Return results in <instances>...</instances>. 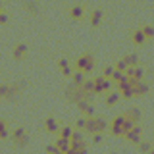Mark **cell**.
<instances>
[{
    "instance_id": "obj_27",
    "label": "cell",
    "mask_w": 154,
    "mask_h": 154,
    "mask_svg": "<svg viewBox=\"0 0 154 154\" xmlns=\"http://www.w3.org/2000/svg\"><path fill=\"white\" fill-rule=\"evenodd\" d=\"M114 71H116L114 66H104V67H102V77H106V79H112Z\"/></svg>"
},
{
    "instance_id": "obj_23",
    "label": "cell",
    "mask_w": 154,
    "mask_h": 154,
    "mask_svg": "<svg viewBox=\"0 0 154 154\" xmlns=\"http://www.w3.org/2000/svg\"><path fill=\"white\" fill-rule=\"evenodd\" d=\"M125 79H127V75H125L123 71H114V75H112V83L119 85V83H123Z\"/></svg>"
},
{
    "instance_id": "obj_19",
    "label": "cell",
    "mask_w": 154,
    "mask_h": 154,
    "mask_svg": "<svg viewBox=\"0 0 154 154\" xmlns=\"http://www.w3.org/2000/svg\"><path fill=\"white\" fill-rule=\"evenodd\" d=\"M71 146H83L85 144V137H83V133L81 131H73V135H71Z\"/></svg>"
},
{
    "instance_id": "obj_9",
    "label": "cell",
    "mask_w": 154,
    "mask_h": 154,
    "mask_svg": "<svg viewBox=\"0 0 154 154\" xmlns=\"http://www.w3.org/2000/svg\"><path fill=\"white\" fill-rule=\"evenodd\" d=\"M27 50H29V46L25 45V42H19V45H16V46H14V50H12V56L16 58V60H21V58L27 54Z\"/></svg>"
},
{
    "instance_id": "obj_1",
    "label": "cell",
    "mask_w": 154,
    "mask_h": 154,
    "mask_svg": "<svg viewBox=\"0 0 154 154\" xmlns=\"http://www.w3.org/2000/svg\"><path fill=\"white\" fill-rule=\"evenodd\" d=\"M106 129H110V125L108 122H106L104 118H100V116H93V118H87V127H85V131L87 133H91V135H98V133H102Z\"/></svg>"
},
{
    "instance_id": "obj_21",
    "label": "cell",
    "mask_w": 154,
    "mask_h": 154,
    "mask_svg": "<svg viewBox=\"0 0 154 154\" xmlns=\"http://www.w3.org/2000/svg\"><path fill=\"white\" fill-rule=\"evenodd\" d=\"M71 81H73L75 87H81V85L85 83V73H83V71H75L73 77H71Z\"/></svg>"
},
{
    "instance_id": "obj_18",
    "label": "cell",
    "mask_w": 154,
    "mask_h": 154,
    "mask_svg": "<svg viewBox=\"0 0 154 154\" xmlns=\"http://www.w3.org/2000/svg\"><path fill=\"white\" fill-rule=\"evenodd\" d=\"M81 91L87 96H93L94 94V79H85V83L81 85Z\"/></svg>"
},
{
    "instance_id": "obj_36",
    "label": "cell",
    "mask_w": 154,
    "mask_h": 154,
    "mask_svg": "<svg viewBox=\"0 0 154 154\" xmlns=\"http://www.w3.org/2000/svg\"><path fill=\"white\" fill-rule=\"evenodd\" d=\"M25 8L27 10H37V4L35 2H25Z\"/></svg>"
},
{
    "instance_id": "obj_38",
    "label": "cell",
    "mask_w": 154,
    "mask_h": 154,
    "mask_svg": "<svg viewBox=\"0 0 154 154\" xmlns=\"http://www.w3.org/2000/svg\"><path fill=\"white\" fill-rule=\"evenodd\" d=\"M148 154H154V148H152V150H150V152H148Z\"/></svg>"
},
{
    "instance_id": "obj_7",
    "label": "cell",
    "mask_w": 154,
    "mask_h": 154,
    "mask_svg": "<svg viewBox=\"0 0 154 154\" xmlns=\"http://www.w3.org/2000/svg\"><path fill=\"white\" fill-rule=\"evenodd\" d=\"M141 135H143V129H141V125L137 123V125H135V127L131 129V131L125 135V139H127L129 143H133V144H137V146H139V143L143 141V139H141Z\"/></svg>"
},
{
    "instance_id": "obj_30",
    "label": "cell",
    "mask_w": 154,
    "mask_h": 154,
    "mask_svg": "<svg viewBox=\"0 0 154 154\" xmlns=\"http://www.w3.org/2000/svg\"><path fill=\"white\" fill-rule=\"evenodd\" d=\"M58 67H60V69L69 67V60H67V58H60V60H58Z\"/></svg>"
},
{
    "instance_id": "obj_22",
    "label": "cell",
    "mask_w": 154,
    "mask_h": 154,
    "mask_svg": "<svg viewBox=\"0 0 154 154\" xmlns=\"http://www.w3.org/2000/svg\"><path fill=\"white\" fill-rule=\"evenodd\" d=\"M123 60L127 62L129 67H137L139 66V56L137 54H127V56H123Z\"/></svg>"
},
{
    "instance_id": "obj_26",
    "label": "cell",
    "mask_w": 154,
    "mask_h": 154,
    "mask_svg": "<svg viewBox=\"0 0 154 154\" xmlns=\"http://www.w3.org/2000/svg\"><path fill=\"white\" fill-rule=\"evenodd\" d=\"M141 31L144 33V37H146V38H154V25H143Z\"/></svg>"
},
{
    "instance_id": "obj_37",
    "label": "cell",
    "mask_w": 154,
    "mask_h": 154,
    "mask_svg": "<svg viewBox=\"0 0 154 154\" xmlns=\"http://www.w3.org/2000/svg\"><path fill=\"white\" fill-rule=\"evenodd\" d=\"M6 127H8L6 119H2V118H0V131H2V129H6Z\"/></svg>"
},
{
    "instance_id": "obj_32",
    "label": "cell",
    "mask_w": 154,
    "mask_h": 154,
    "mask_svg": "<svg viewBox=\"0 0 154 154\" xmlns=\"http://www.w3.org/2000/svg\"><path fill=\"white\" fill-rule=\"evenodd\" d=\"M0 139H2V141H4V139H12V133H10V129H8V127L0 131Z\"/></svg>"
},
{
    "instance_id": "obj_33",
    "label": "cell",
    "mask_w": 154,
    "mask_h": 154,
    "mask_svg": "<svg viewBox=\"0 0 154 154\" xmlns=\"http://www.w3.org/2000/svg\"><path fill=\"white\" fill-rule=\"evenodd\" d=\"M102 139H104V135H102V133L93 135V144H100V143H102Z\"/></svg>"
},
{
    "instance_id": "obj_4",
    "label": "cell",
    "mask_w": 154,
    "mask_h": 154,
    "mask_svg": "<svg viewBox=\"0 0 154 154\" xmlns=\"http://www.w3.org/2000/svg\"><path fill=\"white\" fill-rule=\"evenodd\" d=\"M12 141H14V144H16L17 148H25L29 144V137H27L25 129H23V127H16V129H14V131H12Z\"/></svg>"
},
{
    "instance_id": "obj_14",
    "label": "cell",
    "mask_w": 154,
    "mask_h": 154,
    "mask_svg": "<svg viewBox=\"0 0 154 154\" xmlns=\"http://www.w3.org/2000/svg\"><path fill=\"white\" fill-rule=\"evenodd\" d=\"M102 17H104V12H102V10H93V14H91V17H89L91 25H93V27L100 25V23H102Z\"/></svg>"
},
{
    "instance_id": "obj_40",
    "label": "cell",
    "mask_w": 154,
    "mask_h": 154,
    "mask_svg": "<svg viewBox=\"0 0 154 154\" xmlns=\"http://www.w3.org/2000/svg\"><path fill=\"white\" fill-rule=\"evenodd\" d=\"M110 154H118V152H110Z\"/></svg>"
},
{
    "instance_id": "obj_35",
    "label": "cell",
    "mask_w": 154,
    "mask_h": 154,
    "mask_svg": "<svg viewBox=\"0 0 154 154\" xmlns=\"http://www.w3.org/2000/svg\"><path fill=\"white\" fill-rule=\"evenodd\" d=\"M8 14L6 12H2V14H0V25H4V23H8Z\"/></svg>"
},
{
    "instance_id": "obj_29",
    "label": "cell",
    "mask_w": 154,
    "mask_h": 154,
    "mask_svg": "<svg viewBox=\"0 0 154 154\" xmlns=\"http://www.w3.org/2000/svg\"><path fill=\"white\" fill-rule=\"evenodd\" d=\"M135 125H137L135 122H131V119H125V123H123V131H125V135H127L129 131H131V129L135 127Z\"/></svg>"
},
{
    "instance_id": "obj_6",
    "label": "cell",
    "mask_w": 154,
    "mask_h": 154,
    "mask_svg": "<svg viewBox=\"0 0 154 154\" xmlns=\"http://www.w3.org/2000/svg\"><path fill=\"white\" fill-rule=\"evenodd\" d=\"M129 85H131V89H133V96H144V94H148V91H150V85H148L146 81L129 79Z\"/></svg>"
},
{
    "instance_id": "obj_39",
    "label": "cell",
    "mask_w": 154,
    "mask_h": 154,
    "mask_svg": "<svg viewBox=\"0 0 154 154\" xmlns=\"http://www.w3.org/2000/svg\"><path fill=\"white\" fill-rule=\"evenodd\" d=\"M0 10H2V2H0Z\"/></svg>"
},
{
    "instance_id": "obj_20",
    "label": "cell",
    "mask_w": 154,
    "mask_h": 154,
    "mask_svg": "<svg viewBox=\"0 0 154 154\" xmlns=\"http://www.w3.org/2000/svg\"><path fill=\"white\" fill-rule=\"evenodd\" d=\"M71 135H73V127L71 125H62L60 127V139H67L69 141Z\"/></svg>"
},
{
    "instance_id": "obj_3",
    "label": "cell",
    "mask_w": 154,
    "mask_h": 154,
    "mask_svg": "<svg viewBox=\"0 0 154 154\" xmlns=\"http://www.w3.org/2000/svg\"><path fill=\"white\" fill-rule=\"evenodd\" d=\"M112 89V79H106L102 75L94 77V94H108Z\"/></svg>"
},
{
    "instance_id": "obj_41",
    "label": "cell",
    "mask_w": 154,
    "mask_h": 154,
    "mask_svg": "<svg viewBox=\"0 0 154 154\" xmlns=\"http://www.w3.org/2000/svg\"><path fill=\"white\" fill-rule=\"evenodd\" d=\"M0 14H2V10H0Z\"/></svg>"
},
{
    "instance_id": "obj_13",
    "label": "cell",
    "mask_w": 154,
    "mask_h": 154,
    "mask_svg": "<svg viewBox=\"0 0 154 154\" xmlns=\"http://www.w3.org/2000/svg\"><path fill=\"white\" fill-rule=\"evenodd\" d=\"M119 98H122V94H119L118 91H110V93L104 96V104L106 106H114V104H118Z\"/></svg>"
},
{
    "instance_id": "obj_11",
    "label": "cell",
    "mask_w": 154,
    "mask_h": 154,
    "mask_svg": "<svg viewBox=\"0 0 154 154\" xmlns=\"http://www.w3.org/2000/svg\"><path fill=\"white\" fill-rule=\"evenodd\" d=\"M125 118H127V119H131V122H135V123H137V122H141V110H139V108H135V106H133V108H127V110H125Z\"/></svg>"
},
{
    "instance_id": "obj_12",
    "label": "cell",
    "mask_w": 154,
    "mask_h": 154,
    "mask_svg": "<svg viewBox=\"0 0 154 154\" xmlns=\"http://www.w3.org/2000/svg\"><path fill=\"white\" fill-rule=\"evenodd\" d=\"M77 106H79V110L87 116V118H93V116H94V106L89 104L87 100H81V102H77Z\"/></svg>"
},
{
    "instance_id": "obj_16",
    "label": "cell",
    "mask_w": 154,
    "mask_h": 154,
    "mask_svg": "<svg viewBox=\"0 0 154 154\" xmlns=\"http://www.w3.org/2000/svg\"><path fill=\"white\" fill-rule=\"evenodd\" d=\"M131 38H133V45H137V46H141V45H144V42H146V37H144V33L141 31V29H135L133 35H131Z\"/></svg>"
},
{
    "instance_id": "obj_2",
    "label": "cell",
    "mask_w": 154,
    "mask_h": 154,
    "mask_svg": "<svg viewBox=\"0 0 154 154\" xmlns=\"http://www.w3.org/2000/svg\"><path fill=\"white\" fill-rule=\"evenodd\" d=\"M94 66H96V62H94L93 54H89V52L81 54V56L75 60V71H83L85 75H87V73H93Z\"/></svg>"
},
{
    "instance_id": "obj_31",
    "label": "cell",
    "mask_w": 154,
    "mask_h": 154,
    "mask_svg": "<svg viewBox=\"0 0 154 154\" xmlns=\"http://www.w3.org/2000/svg\"><path fill=\"white\" fill-rule=\"evenodd\" d=\"M73 73H75V69H71V66L62 69V75H64V77H73Z\"/></svg>"
},
{
    "instance_id": "obj_17",
    "label": "cell",
    "mask_w": 154,
    "mask_h": 154,
    "mask_svg": "<svg viewBox=\"0 0 154 154\" xmlns=\"http://www.w3.org/2000/svg\"><path fill=\"white\" fill-rule=\"evenodd\" d=\"M54 144H56L58 150H62V152H69L71 150V141H67V139H60V137H58Z\"/></svg>"
},
{
    "instance_id": "obj_24",
    "label": "cell",
    "mask_w": 154,
    "mask_h": 154,
    "mask_svg": "<svg viewBox=\"0 0 154 154\" xmlns=\"http://www.w3.org/2000/svg\"><path fill=\"white\" fill-rule=\"evenodd\" d=\"M116 71H123V73H125V71H127L129 69V66H127V62H125L123 60V58H122V60H118V62H116Z\"/></svg>"
},
{
    "instance_id": "obj_8",
    "label": "cell",
    "mask_w": 154,
    "mask_h": 154,
    "mask_svg": "<svg viewBox=\"0 0 154 154\" xmlns=\"http://www.w3.org/2000/svg\"><path fill=\"white\" fill-rule=\"evenodd\" d=\"M125 75L129 77V79H135V81H144V69L141 66L137 67H129L127 71H125Z\"/></svg>"
},
{
    "instance_id": "obj_15",
    "label": "cell",
    "mask_w": 154,
    "mask_h": 154,
    "mask_svg": "<svg viewBox=\"0 0 154 154\" xmlns=\"http://www.w3.org/2000/svg\"><path fill=\"white\" fill-rule=\"evenodd\" d=\"M69 17L71 19H83L85 17V10H83V6H71L69 8Z\"/></svg>"
},
{
    "instance_id": "obj_10",
    "label": "cell",
    "mask_w": 154,
    "mask_h": 154,
    "mask_svg": "<svg viewBox=\"0 0 154 154\" xmlns=\"http://www.w3.org/2000/svg\"><path fill=\"white\" fill-rule=\"evenodd\" d=\"M45 129L48 133H60V125H58V122L52 118V116H48L45 119Z\"/></svg>"
},
{
    "instance_id": "obj_25",
    "label": "cell",
    "mask_w": 154,
    "mask_h": 154,
    "mask_svg": "<svg viewBox=\"0 0 154 154\" xmlns=\"http://www.w3.org/2000/svg\"><path fill=\"white\" fill-rule=\"evenodd\" d=\"M87 127V118H77L75 119V131H85Z\"/></svg>"
},
{
    "instance_id": "obj_28",
    "label": "cell",
    "mask_w": 154,
    "mask_h": 154,
    "mask_svg": "<svg viewBox=\"0 0 154 154\" xmlns=\"http://www.w3.org/2000/svg\"><path fill=\"white\" fill-rule=\"evenodd\" d=\"M152 144L150 143H148V141H141V143H139V150H141V152H144V154H148V152H150L152 150Z\"/></svg>"
},
{
    "instance_id": "obj_5",
    "label": "cell",
    "mask_w": 154,
    "mask_h": 154,
    "mask_svg": "<svg viewBox=\"0 0 154 154\" xmlns=\"http://www.w3.org/2000/svg\"><path fill=\"white\" fill-rule=\"evenodd\" d=\"M17 94H19V85H8V83H2V85H0V98L14 100Z\"/></svg>"
},
{
    "instance_id": "obj_34",
    "label": "cell",
    "mask_w": 154,
    "mask_h": 154,
    "mask_svg": "<svg viewBox=\"0 0 154 154\" xmlns=\"http://www.w3.org/2000/svg\"><path fill=\"white\" fill-rule=\"evenodd\" d=\"M56 152H58L56 144H46V154H56Z\"/></svg>"
}]
</instances>
